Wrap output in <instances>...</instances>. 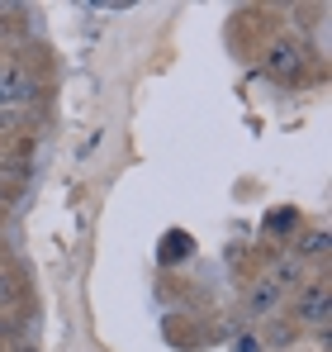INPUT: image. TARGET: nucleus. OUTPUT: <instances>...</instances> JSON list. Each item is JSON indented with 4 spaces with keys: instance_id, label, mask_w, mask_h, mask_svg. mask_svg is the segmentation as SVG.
<instances>
[{
    "instance_id": "nucleus-2",
    "label": "nucleus",
    "mask_w": 332,
    "mask_h": 352,
    "mask_svg": "<svg viewBox=\"0 0 332 352\" xmlns=\"http://www.w3.org/2000/svg\"><path fill=\"white\" fill-rule=\"evenodd\" d=\"M289 314H294L299 329H309V333H328V324H332V281H328V272L309 276L299 291L289 295Z\"/></svg>"
},
{
    "instance_id": "nucleus-3",
    "label": "nucleus",
    "mask_w": 332,
    "mask_h": 352,
    "mask_svg": "<svg viewBox=\"0 0 332 352\" xmlns=\"http://www.w3.org/2000/svg\"><path fill=\"white\" fill-rule=\"evenodd\" d=\"M38 96H43V81L29 62L0 58V110H34Z\"/></svg>"
},
{
    "instance_id": "nucleus-4",
    "label": "nucleus",
    "mask_w": 332,
    "mask_h": 352,
    "mask_svg": "<svg viewBox=\"0 0 332 352\" xmlns=\"http://www.w3.org/2000/svg\"><path fill=\"white\" fill-rule=\"evenodd\" d=\"M261 276H266V281H276L285 295H294L299 286H304V281H309V267H304V262H299V257H294L289 248H276V252L266 257Z\"/></svg>"
},
{
    "instance_id": "nucleus-12",
    "label": "nucleus",
    "mask_w": 332,
    "mask_h": 352,
    "mask_svg": "<svg viewBox=\"0 0 332 352\" xmlns=\"http://www.w3.org/2000/svg\"><path fill=\"white\" fill-rule=\"evenodd\" d=\"M0 162H5V153H0Z\"/></svg>"
},
{
    "instance_id": "nucleus-8",
    "label": "nucleus",
    "mask_w": 332,
    "mask_h": 352,
    "mask_svg": "<svg viewBox=\"0 0 332 352\" xmlns=\"http://www.w3.org/2000/svg\"><path fill=\"white\" fill-rule=\"evenodd\" d=\"M294 224H299V214L285 205L280 214H271V219H266V234H285V229H294Z\"/></svg>"
},
{
    "instance_id": "nucleus-1",
    "label": "nucleus",
    "mask_w": 332,
    "mask_h": 352,
    "mask_svg": "<svg viewBox=\"0 0 332 352\" xmlns=\"http://www.w3.org/2000/svg\"><path fill=\"white\" fill-rule=\"evenodd\" d=\"M261 72L280 86H304V81H313V53L299 34H276L261 48Z\"/></svg>"
},
{
    "instance_id": "nucleus-11",
    "label": "nucleus",
    "mask_w": 332,
    "mask_h": 352,
    "mask_svg": "<svg viewBox=\"0 0 332 352\" xmlns=\"http://www.w3.org/2000/svg\"><path fill=\"white\" fill-rule=\"evenodd\" d=\"M0 205H5V186H0Z\"/></svg>"
},
{
    "instance_id": "nucleus-10",
    "label": "nucleus",
    "mask_w": 332,
    "mask_h": 352,
    "mask_svg": "<svg viewBox=\"0 0 332 352\" xmlns=\"http://www.w3.org/2000/svg\"><path fill=\"white\" fill-rule=\"evenodd\" d=\"M5 324H10V319H0V333H5Z\"/></svg>"
},
{
    "instance_id": "nucleus-7",
    "label": "nucleus",
    "mask_w": 332,
    "mask_h": 352,
    "mask_svg": "<svg viewBox=\"0 0 332 352\" xmlns=\"http://www.w3.org/2000/svg\"><path fill=\"white\" fill-rule=\"evenodd\" d=\"M19 305H24V281L10 262H0V319H10Z\"/></svg>"
},
{
    "instance_id": "nucleus-9",
    "label": "nucleus",
    "mask_w": 332,
    "mask_h": 352,
    "mask_svg": "<svg viewBox=\"0 0 332 352\" xmlns=\"http://www.w3.org/2000/svg\"><path fill=\"white\" fill-rule=\"evenodd\" d=\"M180 243H190V238H180V234H166V262H171V257H180Z\"/></svg>"
},
{
    "instance_id": "nucleus-5",
    "label": "nucleus",
    "mask_w": 332,
    "mask_h": 352,
    "mask_svg": "<svg viewBox=\"0 0 332 352\" xmlns=\"http://www.w3.org/2000/svg\"><path fill=\"white\" fill-rule=\"evenodd\" d=\"M285 300H289V295L280 291L276 281H266V276H252V286H247V295H242V305H247L252 319H271V314H280Z\"/></svg>"
},
{
    "instance_id": "nucleus-6",
    "label": "nucleus",
    "mask_w": 332,
    "mask_h": 352,
    "mask_svg": "<svg viewBox=\"0 0 332 352\" xmlns=\"http://www.w3.org/2000/svg\"><path fill=\"white\" fill-rule=\"evenodd\" d=\"M328 248H332V238L328 229H309V234H294V243H289V252L304 262V267H323L328 262Z\"/></svg>"
}]
</instances>
